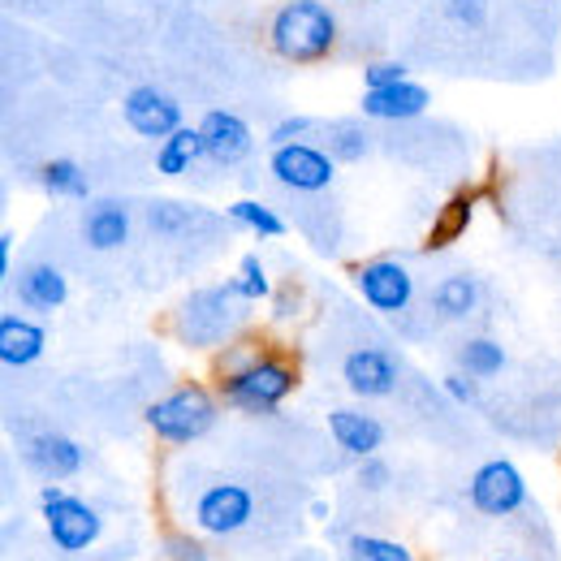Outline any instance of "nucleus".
I'll return each mask as SVG.
<instances>
[{
  "mask_svg": "<svg viewBox=\"0 0 561 561\" xmlns=\"http://www.w3.org/2000/svg\"><path fill=\"white\" fill-rule=\"evenodd\" d=\"M9 294L26 316L44 320V316H53L70 302V277L53 260H22L18 273L9 277Z\"/></svg>",
  "mask_w": 561,
  "mask_h": 561,
  "instance_id": "14",
  "label": "nucleus"
},
{
  "mask_svg": "<svg viewBox=\"0 0 561 561\" xmlns=\"http://www.w3.org/2000/svg\"><path fill=\"white\" fill-rule=\"evenodd\" d=\"M122 122L130 135H139L147 142H160L169 135H178L186 126V108L173 91H164L160 82H135L122 95Z\"/></svg>",
  "mask_w": 561,
  "mask_h": 561,
  "instance_id": "12",
  "label": "nucleus"
},
{
  "mask_svg": "<svg viewBox=\"0 0 561 561\" xmlns=\"http://www.w3.org/2000/svg\"><path fill=\"white\" fill-rule=\"evenodd\" d=\"M320 142L329 147V156H333L337 164H358V160H367L371 147H376L367 117H333V122H324V126H320Z\"/></svg>",
  "mask_w": 561,
  "mask_h": 561,
  "instance_id": "22",
  "label": "nucleus"
},
{
  "mask_svg": "<svg viewBox=\"0 0 561 561\" xmlns=\"http://www.w3.org/2000/svg\"><path fill=\"white\" fill-rule=\"evenodd\" d=\"M489 561H536V558H518V553H496V558Z\"/></svg>",
  "mask_w": 561,
  "mask_h": 561,
  "instance_id": "38",
  "label": "nucleus"
},
{
  "mask_svg": "<svg viewBox=\"0 0 561 561\" xmlns=\"http://www.w3.org/2000/svg\"><path fill=\"white\" fill-rule=\"evenodd\" d=\"M225 220L229 225H238L242 233H251V238H260V242H277L289 233V220L280 216L273 204H264V199H233L229 208H225Z\"/></svg>",
  "mask_w": 561,
  "mask_h": 561,
  "instance_id": "24",
  "label": "nucleus"
},
{
  "mask_svg": "<svg viewBox=\"0 0 561 561\" xmlns=\"http://www.w3.org/2000/svg\"><path fill=\"white\" fill-rule=\"evenodd\" d=\"M467 505L489 518V523H510L518 518L527 505H531V489H527V476L514 458L496 454V458H484L471 480H467Z\"/></svg>",
  "mask_w": 561,
  "mask_h": 561,
  "instance_id": "7",
  "label": "nucleus"
},
{
  "mask_svg": "<svg viewBox=\"0 0 561 561\" xmlns=\"http://www.w3.org/2000/svg\"><path fill=\"white\" fill-rule=\"evenodd\" d=\"M342 385L346 393L358 398V402H385L398 393L407 367L393 346H380V342H363V346H351L342 354Z\"/></svg>",
  "mask_w": 561,
  "mask_h": 561,
  "instance_id": "11",
  "label": "nucleus"
},
{
  "mask_svg": "<svg viewBox=\"0 0 561 561\" xmlns=\"http://www.w3.org/2000/svg\"><path fill=\"white\" fill-rule=\"evenodd\" d=\"M199 135H204V147H208V164H216L220 173H238L242 164H251L255 156V130L242 113L233 108H208L199 122Z\"/></svg>",
  "mask_w": 561,
  "mask_h": 561,
  "instance_id": "13",
  "label": "nucleus"
},
{
  "mask_svg": "<svg viewBox=\"0 0 561 561\" xmlns=\"http://www.w3.org/2000/svg\"><path fill=\"white\" fill-rule=\"evenodd\" d=\"M229 289L247 302V307H260V302H273V294H277V285H273V273H268V264H264V255H255V251H247L242 260H238V268H233V277H229Z\"/></svg>",
  "mask_w": 561,
  "mask_h": 561,
  "instance_id": "28",
  "label": "nucleus"
},
{
  "mask_svg": "<svg viewBox=\"0 0 561 561\" xmlns=\"http://www.w3.org/2000/svg\"><path fill=\"white\" fill-rule=\"evenodd\" d=\"M204 160H208V147H204L199 126H182L178 135L160 139L156 151H151V169H156L160 178H186V173H195Z\"/></svg>",
  "mask_w": 561,
  "mask_h": 561,
  "instance_id": "20",
  "label": "nucleus"
},
{
  "mask_svg": "<svg viewBox=\"0 0 561 561\" xmlns=\"http://www.w3.org/2000/svg\"><path fill=\"white\" fill-rule=\"evenodd\" d=\"M220 411H225V402H220L216 385L182 380V385H173L169 393H160L142 407V427L169 449H191V445L208 440L216 432Z\"/></svg>",
  "mask_w": 561,
  "mask_h": 561,
  "instance_id": "3",
  "label": "nucleus"
},
{
  "mask_svg": "<svg viewBox=\"0 0 561 561\" xmlns=\"http://www.w3.org/2000/svg\"><path fill=\"white\" fill-rule=\"evenodd\" d=\"M337 44L342 22L329 0H280L268 18V53L285 66H320Z\"/></svg>",
  "mask_w": 561,
  "mask_h": 561,
  "instance_id": "2",
  "label": "nucleus"
},
{
  "mask_svg": "<svg viewBox=\"0 0 561 561\" xmlns=\"http://www.w3.org/2000/svg\"><path fill=\"white\" fill-rule=\"evenodd\" d=\"M260 514V501L242 480H211L191 501V527L208 540H233L242 536Z\"/></svg>",
  "mask_w": 561,
  "mask_h": 561,
  "instance_id": "9",
  "label": "nucleus"
},
{
  "mask_svg": "<svg viewBox=\"0 0 561 561\" xmlns=\"http://www.w3.org/2000/svg\"><path fill=\"white\" fill-rule=\"evenodd\" d=\"M13 273H18V264H13V229H0V280L9 285Z\"/></svg>",
  "mask_w": 561,
  "mask_h": 561,
  "instance_id": "36",
  "label": "nucleus"
},
{
  "mask_svg": "<svg viewBox=\"0 0 561 561\" xmlns=\"http://www.w3.org/2000/svg\"><path fill=\"white\" fill-rule=\"evenodd\" d=\"M427 108H432V91L415 78L358 95V117L380 122V126H411V122L427 117Z\"/></svg>",
  "mask_w": 561,
  "mask_h": 561,
  "instance_id": "17",
  "label": "nucleus"
},
{
  "mask_svg": "<svg viewBox=\"0 0 561 561\" xmlns=\"http://www.w3.org/2000/svg\"><path fill=\"white\" fill-rule=\"evenodd\" d=\"M440 393H445L454 407H480V380L467 376V371H458V367L440 376Z\"/></svg>",
  "mask_w": 561,
  "mask_h": 561,
  "instance_id": "34",
  "label": "nucleus"
},
{
  "mask_svg": "<svg viewBox=\"0 0 561 561\" xmlns=\"http://www.w3.org/2000/svg\"><path fill=\"white\" fill-rule=\"evenodd\" d=\"M302 139H320V122L307 117V113H289V117H280L277 126L268 130V147H285V142Z\"/></svg>",
  "mask_w": 561,
  "mask_h": 561,
  "instance_id": "32",
  "label": "nucleus"
},
{
  "mask_svg": "<svg viewBox=\"0 0 561 561\" xmlns=\"http://www.w3.org/2000/svg\"><path fill=\"white\" fill-rule=\"evenodd\" d=\"M311 518H316V523H329V518H333V505H329V501H311Z\"/></svg>",
  "mask_w": 561,
  "mask_h": 561,
  "instance_id": "37",
  "label": "nucleus"
},
{
  "mask_svg": "<svg viewBox=\"0 0 561 561\" xmlns=\"http://www.w3.org/2000/svg\"><path fill=\"white\" fill-rule=\"evenodd\" d=\"M454 367H458V371H467V376H476V380L484 385V380H496V376H505V371H510V351H505L492 333H471V337H462V342H458V351H454Z\"/></svg>",
  "mask_w": 561,
  "mask_h": 561,
  "instance_id": "23",
  "label": "nucleus"
},
{
  "mask_svg": "<svg viewBox=\"0 0 561 561\" xmlns=\"http://www.w3.org/2000/svg\"><path fill=\"white\" fill-rule=\"evenodd\" d=\"M351 285L358 294V302L376 316H393L402 320L415 298H420V285H415V273L407 260L398 255H371V260H358L351 268Z\"/></svg>",
  "mask_w": 561,
  "mask_h": 561,
  "instance_id": "8",
  "label": "nucleus"
},
{
  "mask_svg": "<svg viewBox=\"0 0 561 561\" xmlns=\"http://www.w3.org/2000/svg\"><path fill=\"white\" fill-rule=\"evenodd\" d=\"M337 160L329 156V147L320 139H302V142H285L268 151V178L277 182L285 195H298V199H320L337 186Z\"/></svg>",
  "mask_w": 561,
  "mask_h": 561,
  "instance_id": "6",
  "label": "nucleus"
},
{
  "mask_svg": "<svg viewBox=\"0 0 561 561\" xmlns=\"http://www.w3.org/2000/svg\"><path fill=\"white\" fill-rule=\"evenodd\" d=\"M18 458L44 484H70L73 476H82V467H87L82 440H73L70 432L48 427V423H35V427L18 432Z\"/></svg>",
  "mask_w": 561,
  "mask_h": 561,
  "instance_id": "10",
  "label": "nucleus"
},
{
  "mask_svg": "<svg viewBox=\"0 0 561 561\" xmlns=\"http://www.w3.org/2000/svg\"><path fill=\"white\" fill-rule=\"evenodd\" d=\"M195 220H204V211L191 208V204H178V199H151L142 208V225L156 238H186L195 229Z\"/></svg>",
  "mask_w": 561,
  "mask_h": 561,
  "instance_id": "27",
  "label": "nucleus"
},
{
  "mask_svg": "<svg viewBox=\"0 0 561 561\" xmlns=\"http://www.w3.org/2000/svg\"><path fill=\"white\" fill-rule=\"evenodd\" d=\"M35 186H39L48 199H70V204L95 199V195H91V173H87L73 156H48V160L35 169Z\"/></svg>",
  "mask_w": 561,
  "mask_h": 561,
  "instance_id": "21",
  "label": "nucleus"
},
{
  "mask_svg": "<svg viewBox=\"0 0 561 561\" xmlns=\"http://www.w3.org/2000/svg\"><path fill=\"white\" fill-rule=\"evenodd\" d=\"M324 427H329V440L337 445L342 458L351 462H363V458H376L389 440V427L380 415L363 411V407H333L324 415Z\"/></svg>",
  "mask_w": 561,
  "mask_h": 561,
  "instance_id": "16",
  "label": "nucleus"
},
{
  "mask_svg": "<svg viewBox=\"0 0 561 561\" xmlns=\"http://www.w3.org/2000/svg\"><path fill=\"white\" fill-rule=\"evenodd\" d=\"M471 216H476V191H458L454 199H445V208L436 211V220H432V233H427L423 251H445V247H454V242L471 229Z\"/></svg>",
  "mask_w": 561,
  "mask_h": 561,
  "instance_id": "26",
  "label": "nucleus"
},
{
  "mask_svg": "<svg viewBox=\"0 0 561 561\" xmlns=\"http://www.w3.org/2000/svg\"><path fill=\"white\" fill-rule=\"evenodd\" d=\"M367 4H376V0H367Z\"/></svg>",
  "mask_w": 561,
  "mask_h": 561,
  "instance_id": "39",
  "label": "nucleus"
},
{
  "mask_svg": "<svg viewBox=\"0 0 561 561\" xmlns=\"http://www.w3.org/2000/svg\"><path fill=\"white\" fill-rule=\"evenodd\" d=\"M78 238H82L87 251L113 255V251L130 247V238H135V211H130L126 199H117V195H95V199L82 204Z\"/></svg>",
  "mask_w": 561,
  "mask_h": 561,
  "instance_id": "15",
  "label": "nucleus"
},
{
  "mask_svg": "<svg viewBox=\"0 0 561 561\" xmlns=\"http://www.w3.org/2000/svg\"><path fill=\"white\" fill-rule=\"evenodd\" d=\"M39 523L61 558H87L104 540V510L66 484H39Z\"/></svg>",
  "mask_w": 561,
  "mask_h": 561,
  "instance_id": "5",
  "label": "nucleus"
},
{
  "mask_svg": "<svg viewBox=\"0 0 561 561\" xmlns=\"http://www.w3.org/2000/svg\"><path fill=\"white\" fill-rule=\"evenodd\" d=\"M156 561H211L208 536H199L195 527H178L160 536V553Z\"/></svg>",
  "mask_w": 561,
  "mask_h": 561,
  "instance_id": "29",
  "label": "nucleus"
},
{
  "mask_svg": "<svg viewBox=\"0 0 561 561\" xmlns=\"http://www.w3.org/2000/svg\"><path fill=\"white\" fill-rule=\"evenodd\" d=\"M484 307V280L476 273H449L427 289V316L440 324H467Z\"/></svg>",
  "mask_w": 561,
  "mask_h": 561,
  "instance_id": "19",
  "label": "nucleus"
},
{
  "mask_svg": "<svg viewBox=\"0 0 561 561\" xmlns=\"http://www.w3.org/2000/svg\"><path fill=\"white\" fill-rule=\"evenodd\" d=\"M48 354V329L39 316L4 311L0 316V363L9 371H26Z\"/></svg>",
  "mask_w": 561,
  "mask_h": 561,
  "instance_id": "18",
  "label": "nucleus"
},
{
  "mask_svg": "<svg viewBox=\"0 0 561 561\" xmlns=\"http://www.w3.org/2000/svg\"><path fill=\"white\" fill-rule=\"evenodd\" d=\"M211 385H216L225 411L251 415V420H273V415H280V407L298 393L302 371H298L294 354L277 351V346H264L247 367L211 376Z\"/></svg>",
  "mask_w": 561,
  "mask_h": 561,
  "instance_id": "1",
  "label": "nucleus"
},
{
  "mask_svg": "<svg viewBox=\"0 0 561 561\" xmlns=\"http://www.w3.org/2000/svg\"><path fill=\"white\" fill-rule=\"evenodd\" d=\"M247 316L251 307L225 285H199L191 289L178 311H173V337L186 346V351H225L233 337L247 333Z\"/></svg>",
  "mask_w": 561,
  "mask_h": 561,
  "instance_id": "4",
  "label": "nucleus"
},
{
  "mask_svg": "<svg viewBox=\"0 0 561 561\" xmlns=\"http://www.w3.org/2000/svg\"><path fill=\"white\" fill-rule=\"evenodd\" d=\"M436 13L449 26H458L467 35H480L492 22V0H436Z\"/></svg>",
  "mask_w": 561,
  "mask_h": 561,
  "instance_id": "30",
  "label": "nucleus"
},
{
  "mask_svg": "<svg viewBox=\"0 0 561 561\" xmlns=\"http://www.w3.org/2000/svg\"><path fill=\"white\" fill-rule=\"evenodd\" d=\"M393 467L376 454V458H363V462H354V489L358 492H367V496H380V492H389L393 489Z\"/></svg>",
  "mask_w": 561,
  "mask_h": 561,
  "instance_id": "31",
  "label": "nucleus"
},
{
  "mask_svg": "<svg viewBox=\"0 0 561 561\" xmlns=\"http://www.w3.org/2000/svg\"><path fill=\"white\" fill-rule=\"evenodd\" d=\"M411 78L407 61H393V57H376L363 66V91H380V87H398Z\"/></svg>",
  "mask_w": 561,
  "mask_h": 561,
  "instance_id": "33",
  "label": "nucleus"
},
{
  "mask_svg": "<svg viewBox=\"0 0 561 561\" xmlns=\"http://www.w3.org/2000/svg\"><path fill=\"white\" fill-rule=\"evenodd\" d=\"M289 311H302V289H294V285L273 294V320H285Z\"/></svg>",
  "mask_w": 561,
  "mask_h": 561,
  "instance_id": "35",
  "label": "nucleus"
},
{
  "mask_svg": "<svg viewBox=\"0 0 561 561\" xmlns=\"http://www.w3.org/2000/svg\"><path fill=\"white\" fill-rule=\"evenodd\" d=\"M337 549L346 561H420L415 545H407L398 536H385V531H363V527H354Z\"/></svg>",
  "mask_w": 561,
  "mask_h": 561,
  "instance_id": "25",
  "label": "nucleus"
}]
</instances>
